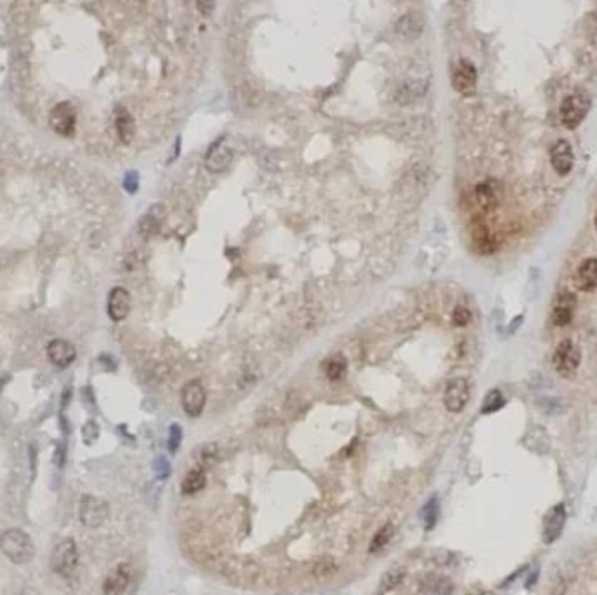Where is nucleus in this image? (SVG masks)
I'll list each match as a JSON object with an SVG mask.
<instances>
[{"instance_id": "obj_1", "label": "nucleus", "mask_w": 597, "mask_h": 595, "mask_svg": "<svg viewBox=\"0 0 597 595\" xmlns=\"http://www.w3.org/2000/svg\"><path fill=\"white\" fill-rule=\"evenodd\" d=\"M0 550L14 564H28L35 555V545L30 534L10 527L0 534Z\"/></svg>"}, {"instance_id": "obj_2", "label": "nucleus", "mask_w": 597, "mask_h": 595, "mask_svg": "<svg viewBox=\"0 0 597 595\" xmlns=\"http://www.w3.org/2000/svg\"><path fill=\"white\" fill-rule=\"evenodd\" d=\"M79 564V552L72 538L59 541L51 554V569L62 578H69L76 573Z\"/></svg>"}, {"instance_id": "obj_3", "label": "nucleus", "mask_w": 597, "mask_h": 595, "mask_svg": "<svg viewBox=\"0 0 597 595\" xmlns=\"http://www.w3.org/2000/svg\"><path fill=\"white\" fill-rule=\"evenodd\" d=\"M580 350L575 346V343L571 339H564L563 343L556 347V351H554L552 365L557 374L570 379L577 374L578 367H580Z\"/></svg>"}, {"instance_id": "obj_4", "label": "nucleus", "mask_w": 597, "mask_h": 595, "mask_svg": "<svg viewBox=\"0 0 597 595\" xmlns=\"http://www.w3.org/2000/svg\"><path fill=\"white\" fill-rule=\"evenodd\" d=\"M589 105H591L589 98L580 93L570 94V96L564 98L559 108L561 121H563L564 128L568 129L578 128V126L582 124V121L585 119V115H587Z\"/></svg>"}, {"instance_id": "obj_5", "label": "nucleus", "mask_w": 597, "mask_h": 595, "mask_svg": "<svg viewBox=\"0 0 597 595\" xmlns=\"http://www.w3.org/2000/svg\"><path fill=\"white\" fill-rule=\"evenodd\" d=\"M108 517V505L100 498H94V496H84L80 499L79 506V519L80 522L86 527H100L101 524L107 520Z\"/></svg>"}, {"instance_id": "obj_6", "label": "nucleus", "mask_w": 597, "mask_h": 595, "mask_svg": "<svg viewBox=\"0 0 597 595\" xmlns=\"http://www.w3.org/2000/svg\"><path fill=\"white\" fill-rule=\"evenodd\" d=\"M76 108H73V105L69 103V101L58 103L52 108L51 114H49V124L62 136H72L73 133H76Z\"/></svg>"}, {"instance_id": "obj_7", "label": "nucleus", "mask_w": 597, "mask_h": 595, "mask_svg": "<svg viewBox=\"0 0 597 595\" xmlns=\"http://www.w3.org/2000/svg\"><path fill=\"white\" fill-rule=\"evenodd\" d=\"M180 401H182V408L189 417H197L203 412L204 403H206V392H204V386L201 385V381L194 379L189 381L182 388V395H180Z\"/></svg>"}, {"instance_id": "obj_8", "label": "nucleus", "mask_w": 597, "mask_h": 595, "mask_svg": "<svg viewBox=\"0 0 597 595\" xmlns=\"http://www.w3.org/2000/svg\"><path fill=\"white\" fill-rule=\"evenodd\" d=\"M470 400V385L465 378L451 379L444 392V405L452 414H459Z\"/></svg>"}, {"instance_id": "obj_9", "label": "nucleus", "mask_w": 597, "mask_h": 595, "mask_svg": "<svg viewBox=\"0 0 597 595\" xmlns=\"http://www.w3.org/2000/svg\"><path fill=\"white\" fill-rule=\"evenodd\" d=\"M452 87H454L458 93L465 94H473L477 89V70L473 66V63L470 59H459L454 65L452 70Z\"/></svg>"}, {"instance_id": "obj_10", "label": "nucleus", "mask_w": 597, "mask_h": 595, "mask_svg": "<svg viewBox=\"0 0 597 595\" xmlns=\"http://www.w3.org/2000/svg\"><path fill=\"white\" fill-rule=\"evenodd\" d=\"M108 316H111L114 322H122V320L128 318L129 311H132V295L126 288L115 287L112 288V292L108 294Z\"/></svg>"}, {"instance_id": "obj_11", "label": "nucleus", "mask_w": 597, "mask_h": 595, "mask_svg": "<svg viewBox=\"0 0 597 595\" xmlns=\"http://www.w3.org/2000/svg\"><path fill=\"white\" fill-rule=\"evenodd\" d=\"M550 161H552V166L554 170L557 171V175H561V177L570 175L575 166L573 147L570 145V142L559 140V142L552 147V150H550Z\"/></svg>"}, {"instance_id": "obj_12", "label": "nucleus", "mask_w": 597, "mask_h": 595, "mask_svg": "<svg viewBox=\"0 0 597 595\" xmlns=\"http://www.w3.org/2000/svg\"><path fill=\"white\" fill-rule=\"evenodd\" d=\"M48 358L51 360L52 365H56L58 368H66L73 364L77 357V351L73 347V344H70L69 340L63 339H55L48 344Z\"/></svg>"}, {"instance_id": "obj_13", "label": "nucleus", "mask_w": 597, "mask_h": 595, "mask_svg": "<svg viewBox=\"0 0 597 595\" xmlns=\"http://www.w3.org/2000/svg\"><path fill=\"white\" fill-rule=\"evenodd\" d=\"M132 583V568L129 564H119L112 569L104 582L105 595H121Z\"/></svg>"}, {"instance_id": "obj_14", "label": "nucleus", "mask_w": 597, "mask_h": 595, "mask_svg": "<svg viewBox=\"0 0 597 595\" xmlns=\"http://www.w3.org/2000/svg\"><path fill=\"white\" fill-rule=\"evenodd\" d=\"M564 524H566V508L563 503H559L547 515L545 526H543V541L549 545L554 543L563 533Z\"/></svg>"}, {"instance_id": "obj_15", "label": "nucleus", "mask_w": 597, "mask_h": 595, "mask_svg": "<svg viewBox=\"0 0 597 595\" xmlns=\"http://www.w3.org/2000/svg\"><path fill=\"white\" fill-rule=\"evenodd\" d=\"M575 283L580 290L591 292L597 287V259L591 257V259L584 260L580 264V267L577 269V276H575Z\"/></svg>"}, {"instance_id": "obj_16", "label": "nucleus", "mask_w": 597, "mask_h": 595, "mask_svg": "<svg viewBox=\"0 0 597 595\" xmlns=\"http://www.w3.org/2000/svg\"><path fill=\"white\" fill-rule=\"evenodd\" d=\"M575 311V295L573 294H561L554 304L552 322L557 327H566L573 320Z\"/></svg>"}, {"instance_id": "obj_17", "label": "nucleus", "mask_w": 597, "mask_h": 595, "mask_svg": "<svg viewBox=\"0 0 597 595\" xmlns=\"http://www.w3.org/2000/svg\"><path fill=\"white\" fill-rule=\"evenodd\" d=\"M204 485H206V470L201 466H194L185 473L180 489H182V494L190 496L203 491Z\"/></svg>"}, {"instance_id": "obj_18", "label": "nucleus", "mask_w": 597, "mask_h": 595, "mask_svg": "<svg viewBox=\"0 0 597 595\" xmlns=\"http://www.w3.org/2000/svg\"><path fill=\"white\" fill-rule=\"evenodd\" d=\"M472 238H473V245H475L477 252L484 253V255H487V253H493L494 250L498 248V243L494 241L493 232H491L489 229H487V225L482 224V222L473 227Z\"/></svg>"}, {"instance_id": "obj_19", "label": "nucleus", "mask_w": 597, "mask_h": 595, "mask_svg": "<svg viewBox=\"0 0 597 595\" xmlns=\"http://www.w3.org/2000/svg\"><path fill=\"white\" fill-rule=\"evenodd\" d=\"M115 129L122 143H132L135 136V121L125 107L115 108Z\"/></svg>"}, {"instance_id": "obj_20", "label": "nucleus", "mask_w": 597, "mask_h": 595, "mask_svg": "<svg viewBox=\"0 0 597 595\" xmlns=\"http://www.w3.org/2000/svg\"><path fill=\"white\" fill-rule=\"evenodd\" d=\"M222 140L215 143V145L210 149V152H208L206 168L211 171V173L225 170V168L229 166V161H231V150H229L227 147H220Z\"/></svg>"}, {"instance_id": "obj_21", "label": "nucleus", "mask_w": 597, "mask_h": 595, "mask_svg": "<svg viewBox=\"0 0 597 595\" xmlns=\"http://www.w3.org/2000/svg\"><path fill=\"white\" fill-rule=\"evenodd\" d=\"M475 199L479 203V206L484 211H493L498 208L500 198H498V191L493 187L491 182H482L475 187Z\"/></svg>"}, {"instance_id": "obj_22", "label": "nucleus", "mask_w": 597, "mask_h": 595, "mask_svg": "<svg viewBox=\"0 0 597 595\" xmlns=\"http://www.w3.org/2000/svg\"><path fill=\"white\" fill-rule=\"evenodd\" d=\"M339 573V564L332 557H323L316 561L311 568V575L316 582H328Z\"/></svg>"}, {"instance_id": "obj_23", "label": "nucleus", "mask_w": 597, "mask_h": 595, "mask_svg": "<svg viewBox=\"0 0 597 595\" xmlns=\"http://www.w3.org/2000/svg\"><path fill=\"white\" fill-rule=\"evenodd\" d=\"M162 218H164V210H162V206L155 204V206H152L150 210L143 215L142 220H140V231L147 236L155 234V232L161 229Z\"/></svg>"}, {"instance_id": "obj_24", "label": "nucleus", "mask_w": 597, "mask_h": 595, "mask_svg": "<svg viewBox=\"0 0 597 595\" xmlns=\"http://www.w3.org/2000/svg\"><path fill=\"white\" fill-rule=\"evenodd\" d=\"M423 30V21L416 13H409L402 16L397 23V31L404 38H416Z\"/></svg>"}, {"instance_id": "obj_25", "label": "nucleus", "mask_w": 597, "mask_h": 595, "mask_svg": "<svg viewBox=\"0 0 597 595\" xmlns=\"http://www.w3.org/2000/svg\"><path fill=\"white\" fill-rule=\"evenodd\" d=\"M393 534H395V527L391 522L384 524L383 527H379V529H377V533L374 534L372 541H370V545H369L370 554H379L381 550H384V548L388 547V543L391 541V538H393Z\"/></svg>"}, {"instance_id": "obj_26", "label": "nucleus", "mask_w": 597, "mask_h": 595, "mask_svg": "<svg viewBox=\"0 0 597 595\" xmlns=\"http://www.w3.org/2000/svg\"><path fill=\"white\" fill-rule=\"evenodd\" d=\"M346 371H348V360L342 354H334L325 364V375L330 381H341L346 375Z\"/></svg>"}, {"instance_id": "obj_27", "label": "nucleus", "mask_w": 597, "mask_h": 595, "mask_svg": "<svg viewBox=\"0 0 597 595\" xmlns=\"http://www.w3.org/2000/svg\"><path fill=\"white\" fill-rule=\"evenodd\" d=\"M423 589L432 595H451L452 590H454V585L446 576H430L423 583Z\"/></svg>"}, {"instance_id": "obj_28", "label": "nucleus", "mask_w": 597, "mask_h": 595, "mask_svg": "<svg viewBox=\"0 0 597 595\" xmlns=\"http://www.w3.org/2000/svg\"><path fill=\"white\" fill-rule=\"evenodd\" d=\"M218 452H220V450H218L217 443H204V445H201L199 449H196V452H194L197 466L206 468L215 464L218 461Z\"/></svg>"}, {"instance_id": "obj_29", "label": "nucleus", "mask_w": 597, "mask_h": 595, "mask_svg": "<svg viewBox=\"0 0 597 595\" xmlns=\"http://www.w3.org/2000/svg\"><path fill=\"white\" fill-rule=\"evenodd\" d=\"M405 578V571L402 568H391L390 571H386L381 578L379 590L381 592H391V590L397 589Z\"/></svg>"}, {"instance_id": "obj_30", "label": "nucleus", "mask_w": 597, "mask_h": 595, "mask_svg": "<svg viewBox=\"0 0 597 595\" xmlns=\"http://www.w3.org/2000/svg\"><path fill=\"white\" fill-rule=\"evenodd\" d=\"M503 405H505V398L501 395L500 389H493V392L487 393V396L484 398L482 414H493V412L500 410Z\"/></svg>"}, {"instance_id": "obj_31", "label": "nucleus", "mask_w": 597, "mask_h": 595, "mask_svg": "<svg viewBox=\"0 0 597 595\" xmlns=\"http://www.w3.org/2000/svg\"><path fill=\"white\" fill-rule=\"evenodd\" d=\"M437 515H439V506H437V499L432 498L423 508V520H425L426 529H432L435 526Z\"/></svg>"}, {"instance_id": "obj_32", "label": "nucleus", "mask_w": 597, "mask_h": 595, "mask_svg": "<svg viewBox=\"0 0 597 595\" xmlns=\"http://www.w3.org/2000/svg\"><path fill=\"white\" fill-rule=\"evenodd\" d=\"M182 436H183V431H182V428H180V424L169 426V431H168V450L169 452L175 454L176 450H178L180 443H182Z\"/></svg>"}, {"instance_id": "obj_33", "label": "nucleus", "mask_w": 597, "mask_h": 595, "mask_svg": "<svg viewBox=\"0 0 597 595\" xmlns=\"http://www.w3.org/2000/svg\"><path fill=\"white\" fill-rule=\"evenodd\" d=\"M470 320H472V313H470V309L465 308V306H458V308L454 309V313H452V323H454L456 327H466L470 323Z\"/></svg>"}, {"instance_id": "obj_34", "label": "nucleus", "mask_w": 597, "mask_h": 595, "mask_svg": "<svg viewBox=\"0 0 597 595\" xmlns=\"http://www.w3.org/2000/svg\"><path fill=\"white\" fill-rule=\"evenodd\" d=\"M154 473L155 477L161 478V480H164V478L169 477V473H171V466H169V461L166 459V457H155L154 461Z\"/></svg>"}, {"instance_id": "obj_35", "label": "nucleus", "mask_w": 597, "mask_h": 595, "mask_svg": "<svg viewBox=\"0 0 597 595\" xmlns=\"http://www.w3.org/2000/svg\"><path fill=\"white\" fill-rule=\"evenodd\" d=\"M139 185H140V177L136 171H128L125 177V189L129 192V194H135L136 191H139Z\"/></svg>"}, {"instance_id": "obj_36", "label": "nucleus", "mask_w": 597, "mask_h": 595, "mask_svg": "<svg viewBox=\"0 0 597 595\" xmlns=\"http://www.w3.org/2000/svg\"><path fill=\"white\" fill-rule=\"evenodd\" d=\"M98 431H100V429H98V426L94 424L93 421H90L87 422L86 426H84L83 428V436H84V442L86 443H93L94 440L98 438Z\"/></svg>"}, {"instance_id": "obj_37", "label": "nucleus", "mask_w": 597, "mask_h": 595, "mask_svg": "<svg viewBox=\"0 0 597 595\" xmlns=\"http://www.w3.org/2000/svg\"><path fill=\"white\" fill-rule=\"evenodd\" d=\"M594 225H596V232H597V210H596V217H594Z\"/></svg>"}]
</instances>
